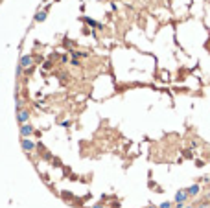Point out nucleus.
I'll return each instance as SVG.
<instances>
[{
  "label": "nucleus",
  "instance_id": "f257e3e1",
  "mask_svg": "<svg viewBox=\"0 0 210 208\" xmlns=\"http://www.w3.org/2000/svg\"><path fill=\"white\" fill-rule=\"evenodd\" d=\"M17 120H19V123H28V120H30V110L28 109H19L17 110Z\"/></svg>",
  "mask_w": 210,
  "mask_h": 208
},
{
  "label": "nucleus",
  "instance_id": "f03ea898",
  "mask_svg": "<svg viewBox=\"0 0 210 208\" xmlns=\"http://www.w3.org/2000/svg\"><path fill=\"white\" fill-rule=\"evenodd\" d=\"M31 65H33V57H31V55H22V57H20L19 66H22V68H31Z\"/></svg>",
  "mask_w": 210,
  "mask_h": 208
},
{
  "label": "nucleus",
  "instance_id": "7ed1b4c3",
  "mask_svg": "<svg viewBox=\"0 0 210 208\" xmlns=\"http://www.w3.org/2000/svg\"><path fill=\"white\" fill-rule=\"evenodd\" d=\"M186 199H188V192H186V190H179L177 193H175V203H177V204H179V203L184 204Z\"/></svg>",
  "mask_w": 210,
  "mask_h": 208
},
{
  "label": "nucleus",
  "instance_id": "20e7f679",
  "mask_svg": "<svg viewBox=\"0 0 210 208\" xmlns=\"http://www.w3.org/2000/svg\"><path fill=\"white\" fill-rule=\"evenodd\" d=\"M31 133H33V127H31V123H24V125L20 127V135H22L24 138H26V136H30Z\"/></svg>",
  "mask_w": 210,
  "mask_h": 208
},
{
  "label": "nucleus",
  "instance_id": "39448f33",
  "mask_svg": "<svg viewBox=\"0 0 210 208\" xmlns=\"http://www.w3.org/2000/svg\"><path fill=\"white\" fill-rule=\"evenodd\" d=\"M22 149L24 151H33L35 149V144L31 140H28V138H22Z\"/></svg>",
  "mask_w": 210,
  "mask_h": 208
},
{
  "label": "nucleus",
  "instance_id": "423d86ee",
  "mask_svg": "<svg viewBox=\"0 0 210 208\" xmlns=\"http://www.w3.org/2000/svg\"><path fill=\"white\" fill-rule=\"evenodd\" d=\"M186 192H188V197H194V195H197V193H199V184H194V186H190V188H188Z\"/></svg>",
  "mask_w": 210,
  "mask_h": 208
},
{
  "label": "nucleus",
  "instance_id": "0eeeda50",
  "mask_svg": "<svg viewBox=\"0 0 210 208\" xmlns=\"http://www.w3.org/2000/svg\"><path fill=\"white\" fill-rule=\"evenodd\" d=\"M46 15H48V13H46V11H39V13H37V15H35L33 19H35V20H37V22H43V20L46 19Z\"/></svg>",
  "mask_w": 210,
  "mask_h": 208
},
{
  "label": "nucleus",
  "instance_id": "6e6552de",
  "mask_svg": "<svg viewBox=\"0 0 210 208\" xmlns=\"http://www.w3.org/2000/svg\"><path fill=\"white\" fill-rule=\"evenodd\" d=\"M159 208H173V204H171V203H162Z\"/></svg>",
  "mask_w": 210,
  "mask_h": 208
},
{
  "label": "nucleus",
  "instance_id": "1a4fd4ad",
  "mask_svg": "<svg viewBox=\"0 0 210 208\" xmlns=\"http://www.w3.org/2000/svg\"><path fill=\"white\" fill-rule=\"evenodd\" d=\"M195 208H210V204H208V203H201V204H197Z\"/></svg>",
  "mask_w": 210,
  "mask_h": 208
},
{
  "label": "nucleus",
  "instance_id": "9d476101",
  "mask_svg": "<svg viewBox=\"0 0 210 208\" xmlns=\"http://www.w3.org/2000/svg\"><path fill=\"white\" fill-rule=\"evenodd\" d=\"M92 208H105V206H103V204H94Z\"/></svg>",
  "mask_w": 210,
  "mask_h": 208
},
{
  "label": "nucleus",
  "instance_id": "9b49d317",
  "mask_svg": "<svg viewBox=\"0 0 210 208\" xmlns=\"http://www.w3.org/2000/svg\"><path fill=\"white\" fill-rule=\"evenodd\" d=\"M148 208H157V206H153V204H149V206H148Z\"/></svg>",
  "mask_w": 210,
  "mask_h": 208
},
{
  "label": "nucleus",
  "instance_id": "f8f14e48",
  "mask_svg": "<svg viewBox=\"0 0 210 208\" xmlns=\"http://www.w3.org/2000/svg\"><path fill=\"white\" fill-rule=\"evenodd\" d=\"M183 208H194V206H186V204H184V206H183Z\"/></svg>",
  "mask_w": 210,
  "mask_h": 208
}]
</instances>
